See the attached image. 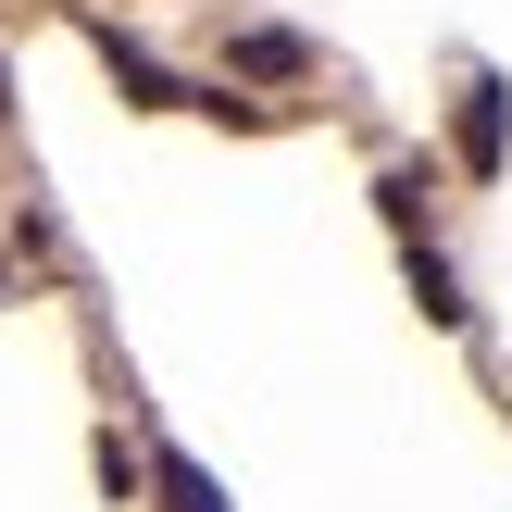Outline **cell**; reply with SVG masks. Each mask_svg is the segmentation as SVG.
I'll return each instance as SVG.
<instances>
[{"label":"cell","instance_id":"obj_2","mask_svg":"<svg viewBox=\"0 0 512 512\" xmlns=\"http://www.w3.org/2000/svg\"><path fill=\"white\" fill-rule=\"evenodd\" d=\"M238 63H250V75H300V38H275V25H263V38H238Z\"/></svg>","mask_w":512,"mask_h":512},{"label":"cell","instance_id":"obj_1","mask_svg":"<svg viewBox=\"0 0 512 512\" xmlns=\"http://www.w3.org/2000/svg\"><path fill=\"white\" fill-rule=\"evenodd\" d=\"M500 138H512V88H500V75H475V88H463V163L500 175Z\"/></svg>","mask_w":512,"mask_h":512},{"label":"cell","instance_id":"obj_3","mask_svg":"<svg viewBox=\"0 0 512 512\" xmlns=\"http://www.w3.org/2000/svg\"><path fill=\"white\" fill-rule=\"evenodd\" d=\"M163 500H175V512H225V500H213V475H200V463H163Z\"/></svg>","mask_w":512,"mask_h":512}]
</instances>
